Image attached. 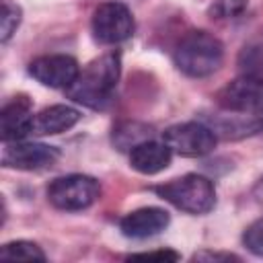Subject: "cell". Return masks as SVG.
<instances>
[{
	"mask_svg": "<svg viewBox=\"0 0 263 263\" xmlns=\"http://www.w3.org/2000/svg\"><path fill=\"white\" fill-rule=\"evenodd\" d=\"M21 14L23 12L16 4H10V2L2 4V16H0V39H2V43H6L14 35V31L18 29Z\"/></svg>",
	"mask_w": 263,
	"mask_h": 263,
	"instance_id": "cell-17",
	"label": "cell"
},
{
	"mask_svg": "<svg viewBox=\"0 0 263 263\" xmlns=\"http://www.w3.org/2000/svg\"><path fill=\"white\" fill-rule=\"evenodd\" d=\"M92 35L103 45H117L132 37L134 16L129 8L121 2H103L95 8L90 21Z\"/></svg>",
	"mask_w": 263,
	"mask_h": 263,
	"instance_id": "cell-6",
	"label": "cell"
},
{
	"mask_svg": "<svg viewBox=\"0 0 263 263\" xmlns=\"http://www.w3.org/2000/svg\"><path fill=\"white\" fill-rule=\"evenodd\" d=\"M78 119H80L78 109L70 105H51L33 115L31 134L33 136H55V134H62L74 127Z\"/></svg>",
	"mask_w": 263,
	"mask_h": 263,
	"instance_id": "cell-13",
	"label": "cell"
},
{
	"mask_svg": "<svg viewBox=\"0 0 263 263\" xmlns=\"http://www.w3.org/2000/svg\"><path fill=\"white\" fill-rule=\"evenodd\" d=\"M121 74V58L117 51L103 53L101 58L86 64L76 80L66 88V95L88 107V109H107L113 101L117 82Z\"/></svg>",
	"mask_w": 263,
	"mask_h": 263,
	"instance_id": "cell-1",
	"label": "cell"
},
{
	"mask_svg": "<svg viewBox=\"0 0 263 263\" xmlns=\"http://www.w3.org/2000/svg\"><path fill=\"white\" fill-rule=\"evenodd\" d=\"M80 72L78 62L66 53L41 55L29 64V74L43 86L49 88H68Z\"/></svg>",
	"mask_w": 263,
	"mask_h": 263,
	"instance_id": "cell-9",
	"label": "cell"
},
{
	"mask_svg": "<svg viewBox=\"0 0 263 263\" xmlns=\"http://www.w3.org/2000/svg\"><path fill=\"white\" fill-rule=\"evenodd\" d=\"M218 105L230 113L240 115H263V78L240 76L228 82L218 92Z\"/></svg>",
	"mask_w": 263,
	"mask_h": 263,
	"instance_id": "cell-7",
	"label": "cell"
},
{
	"mask_svg": "<svg viewBox=\"0 0 263 263\" xmlns=\"http://www.w3.org/2000/svg\"><path fill=\"white\" fill-rule=\"evenodd\" d=\"M129 259H160V261H177L181 259L179 253L171 251V249H162V251H150V253H134L129 255Z\"/></svg>",
	"mask_w": 263,
	"mask_h": 263,
	"instance_id": "cell-19",
	"label": "cell"
},
{
	"mask_svg": "<svg viewBox=\"0 0 263 263\" xmlns=\"http://www.w3.org/2000/svg\"><path fill=\"white\" fill-rule=\"evenodd\" d=\"M164 144L179 156H203L216 148V132L201 121H185L162 132Z\"/></svg>",
	"mask_w": 263,
	"mask_h": 263,
	"instance_id": "cell-5",
	"label": "cell"
},
{
	"mask_svg": "<svg viewBox=\"0 0 263 263\" xmlns=\"http://www.w3.org/2000/svg\"><path fill=\"white\" fill-rule=\"evenodd\" d=\"M152 132L148 125L138 123V121H125L113 129V144L119 150H132L144 140H150Z\"/></svg>",
	"mask_w": 263,
	"mask_h": 263,
	"instance_id": "cell-14",
	"label": "cell"
},
{
	"mask_svg": "<svg viewBox=\"0 0 263 263\" xmlns=\"http://www.w3.org/2000/svg\"><path fill=\"white\" fill-rule=\"evenodd\" d=\"M253 195H255V199L259 201V203H263V177L257 181V185L253 187Z\"/></svg>",
	"mask_w": 263,
	"mask_h": 263,
	"instance_id": "cell-21",
	"label": "cell"
},
{
	"mask_svg": "<svg viewBox=\"0 0 263 263\" xmlns=\"http://www.w3.org/2000/svg\"><path fill=\"white\" fill-rule=\"evenodd\" d=\"M0 259L4 261H45V253L39 245L31 240H12L0 249Z\"/></svg>",
	"mask_w": 263,
	"mask_h": 263,
	"instance_id": "cell-15",
	"label": "cell"
},
{
	"mask_svg": "<svg viewBox=\"0 0 263 263\" xmlns=\"http://www.w3.org/2000/svg\"><path fill=\"white\" fill-rule=\"evenodd\" d=\"M171 158L173 150L164 142H156L152 138L140 142L129 150V164L134 171L142 175H156L164 171L171 164Z\"/></svg>",
	"mask_w": 263,
	"mask_h": 263,
	"instance_id": "cell-12",
	"label": "cell"
},
{
	"mask_svg": "<svg viewBox=\"0 0 263 263\" xmlns=\"http://www.w3.org/2000/svg\"><path fill=\"white\" fill-rule=\"evenodd\" d=\"M242 242L253 255L263 257V218L249 224V228L242 234Z\"/></svg>",
	"mask_w": 263,
	"mask_h": 263,
	"instance_id": "cell-18",
	"label": "cell"
},
{
	"mask_svg": "<svg viewBox=\"0 0 263 263\" xmlns=\"http://www.w3.org/2000/svg\"><path fill=\"white\" fill-rule=\"evenodd\" d=\"M173 60L185 76L205 78L222 66L224 45L208 31H191L177 43Z\"/></svg>",
	"mask_w": 263,
	"mask_h": 263,
	"instance_id": "cell-2",
	"label": "cell"
},
{
	"mask_svg": "<svg viewBox=\"0 0 263 263\" xmlns=\"http://www.w3.org/2000/svg\"><path fill=\"white\" fill-rule=\"evenodd\" d=\"M195 261H238L236 255L232 253H214V251H201L193 255Z\"/></svg>",
	"mask_w": 263,
	"mask_h": 263,
	"instance_id": "cell-20",
	"label": "cell"
},
{
	"mask_svg": "<svg viewBox=\"0 0 263 263\" xmlns=\"http://www.w3.org/2000/svg\"><path fill=\"white\" fill-rule=\"evenodd\" d=\"M152 191L158 197H162L164 201H168L171 205H175L177 210L193 214V216L208 214L216 205L214 183L208 177L195 175V173L183 175V177L173 179L162 185H156Z\"/></svg>",
	"mask_w": 263,
	"mask_h": 263,
	"instance_id": "cell-3",
	"label": "cell"
},
{
	"mask_svg": "<svg viewBox=\"0 0 263 263\" xmlns=\"http://www.w3.org/2000/svg\"><path fill=\"white\" fill-rule=\"evenodd\" d=\"M31 101L25 95L14 97L10 103H6L0 111V132L2 142H18L31 136Z\"/></svg>",
	"mask_w": 263,
	"mask_h": 263,
	"instance_id": "cell-11",
	"label": "cell"
},
{
	"mask_svg": "<svg viewBox=\"0 0 263 263\" xmlns=\"http://www.w3.org/2000/svg\"><path fill=\"white\" fill-rule=\"evenodd\" d=\"M101 195V185L88 175L58 177L47 185V199L64 212H80L90 208Z\"/></svg>",
	"mask_w": 263,
	"mask_h": 263,
	"instance_id": "cell-4",
	"label": "cell"
},
{
	"mask_svg": "<svg viewBox=\"0 0 263 263\" xmlns=\"http://www.w3.org/2000/svg\"><path fill=\"white\" fill-rule=\"evenodd\" d=\"M60 158L55 146L39 142H6L2 150V164L18 171H41L51 166Z\"/></svg>",
	"mask_w": 263,
	"mask_h": 263,
	"instance_id": "cell-8",
	"label": "cell"
},
{
	"mask_svg": "<svg viewBox=\"0 0 263 263\" xmlns=\"http://www.w3.org/2000/svg\"><path fill=\"white\" fill-rule=\"evenodd\" d=\"M171 222V216L162 208H140L121 218L119 228L127 238H150L160 234Z\"/></svg>",
	"mask_w": 263,
	"mask_h": 263,
	"instance_id": "cell-10",
	"label": "cell"
},
{
	"mask_svg": "<svg viewBox=\"0 0 263 263\" xmlns=\"http://www.w3.org/2000/svg\"><path fill=\"white\" fill-rule=\"evenodd\" d=\"M247 6H249V0H214L208 14L218 21L236 18L247 10Z\"/></svg>",
	"mask_w": 263,
	"mask_h": 263,
	"instance_id": "cell-16",
	"label": "cell"
}]
</instances>
